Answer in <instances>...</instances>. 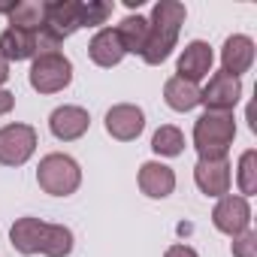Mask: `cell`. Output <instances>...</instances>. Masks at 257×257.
Wrapping results in <instances>:
<instances>
[{"label": "cell", "mask_w": 257, "mask_h": 257, "mask_svg": "<svg viewBox=\"0 0 257 257\" xmlns=\"http://www.w3.org/2000/svg\"><path fill=\"white\" fill-rule=\"evenodd\" d=\"M164 100H167V106L176 109V112H191L194 106H200V88H197L194 82L182 79V76H173V79H167V85H164Z\"/></svg>", "instance_id": "e0dca14e"}, {"label": "cell", "mask_w": 257, "mask_h": 257, "mask_svg": "<svg viewBox=\"0 0 257 257\" xmlns=\"http://www.w3.org/2000/svg\"><path fill=\"white\" fill-rule=\"evenodd\" d=\"M221 64H224V73H230L236 79L242 73H248L251 64H254V40L251 37H242V34L227 37V43L221 49Z\"/></svg>", "instance_id": "4fadbf2b"}, {"label": "cell", "mask_w": 257, "mask_h": 257, "mask_svg": "<svg viewBox=\"0 0 257 257\" xmlns=\"http://www.w3.org/2000/svg\"><path fill=\"white\" fill-rule=\"evenodd\" d=\"M43 25H46V0H22V4H16V10L10 13V28L40 34Z\"/></svg>", "instance_id": "ac0fdd59"}, {"label": "cell", "mask_w": 257, "mask_h": 257, "mask_svg": "<svg viewBox=\"0 0 257 257\" xmlns=\"http://www.w3.org/2000/svg\"><path fill=\"white\" fill-rule=\"evenodd\" d=\"M194 182L206 197H224L230 194V161H197L194 167Z\"/></svg>", "instance_id": "7c38bea8"}, {"label": "cell", "mask_w": 257, "mask_h": 257, "mask_svg": "<svg viewBox=\"0 0 257 257\" xmlns=\"http://www.w3.org/2000/svg\"><path fill=\"white\" fill-rule=\"evenodd\" d=\"M236 182H239V197H251L257 191V152L248 149L242 158H239V173H236Z\"/></svg>", "instance_id": "44dd1931"}, {"label": "cell", "mask_w": 257, "mask_h": 257, "mask_svg": "<svg viewBox=\"0 0 257 257\" xmlns=\"http://www.w3.org/2000/svg\"><path fill=\"white\" fill-rule=\"evenodd\" d=\"M176 188V173L167 167V164H158V161H149L140 167V191L152 200H164L170 197Z\"/></svg>", "instance_id": "5bb4252c"}, {"label": "cell", "mask_w": 257, "mask_h": 257, "mask_svg": "<svg viewBox=\"0 0 257 257\" xmlns=\"http://www.w3.org/2000/svg\"><path fill=\"white\" fill-rule=\"evenodd\" d=\"M152 149L161 158H176V155L185 152V134L179 131V127H173V124H164V127H158V134L152 137Z\"/></svg>", "instance_id": "ffe728a7"}, {"label": "cell", "mask_w": 257, "mask_h": 257, "mask_svg": "<svg viewBox=\"0 0 257 257\" xmlns=\"http://www.w3.org/2000/svg\"><path fill=\"white\" fill-rule=\"evenodd\" d=\"M185 19H188V10L179 0H161V4H155L152 22H149V40H146V49H143L146 64L158 67L173 55Z\"/></svg>", "instance_id": "7a4b0ae2"}, {"label": "cell", "mask_w": 257, "mask_h": 257, "mask_svg": "<svg viewBox=\"0 0 257 257\" xmlns=\"http://www.w3.org/2000/svg\"><path fill=\"white\" fill-rule=\"evenodd\" d=\"M0 58L4 61L37 58V34L19 31V28H7L4 34H0Z\"/></svg>", "instance_id": "2e32d148"}, {"label": "cell", "mask_w": 257, "mask_h": 257, "mask_svg": "<svg viewBox=\"0 0 257 257\" xmlns=\"http://www.w3.org/2000/svg\"><path fill=\"white\" fill-rule=\"evenodd\" d=\"M13 106H16V94H10V91H4V88H0V115L13 112Z\"/></svg>", "instance_id": "d4e9b609"}, {"label": "cell", "mask_w": 257, "mask_h": 257, "mask_svg": "<svg viewBox=\"0 0 257 257\" xmlns=\"http://www.w3.org/2000/svg\"><path fill=\"white\" fill-rule=\"evenodd\" d=\"M143 127H146V112L134 103H118L106 112V134L112 140L131 143L143 134Z\"/></svg>", "instance_id": "9c48e42d"}, {"label": "cell", "mask_w": 257, "mask_h": 257, "mask_svg": "<svg viewBox=\"0 0 257 257\" xmlns=\"http://www.w3.org/2000/svg\"><path fill=\"white\" fill-rule=\"evenodd\" d=\"M73 82V64L64 52L37 55L31 64V88L40 94H58Z\"/></svg>", "instance_id": "5b68a950"}, {"label": "cell", "mask_w": 257, "mask_h": 257, "mask_svg": "<svg viewBox=\"0 0 257 257\" xmlns=\"http://www.w3.org/2000/svg\"><path fill=\"white\" fill-rule=\"evenodd\" d=\"M109 16H112V4H106V0H88V4H82V28L106 25Z\"/></svg>", "instance_id": "7402d4cb"}, {"label": "cell", "mask_w": 257, "mask_h": 257, "mask_svg": "<svg viewBox=\"0 0 257 257\" xmlns=\"http://www.w3.org/2000/svg\"><path fill=\"white\" fill-rule=\"evenodd\" d=\"M37 152V131L31 124H7L0 127V164L22 167Z\"/></svg>", "instance_id": "8992f818"}, {"label": "cell", "mask_w": 257, "mask_h": 257, "mask_svg": "<svg viewBox=\"0 0 257 257\" xmlns=\"http://www.w3.org/2000/svg\"><path fill=\"white\" fill-rule=\"evenodd\" d=\"M10 242L19 254H46V257H67L73 251V230L64 224H46L40 218H19L10 227Z\"/></svg>", "instance_id": "6da1fadb"}, {"label": "cell", "mask_w": 257, "mask_h": 257, "mask_svg": "<svg viewBox=\"0 0 257 257\" xmlns=\"http://www.w3.org/2000/svg\"><path fill=\"white\" fill-rule=\"evenodd\" d=\"M37 182L52 197H70L82 185V170L70 155H46L37 167Z\"/></svg>", "instance_id": "277c9868"}, {"label": "cell", "mask_w": 257, "mask_h": 257, "mask_svg": "<svg viewBox=\"0 0 257 257\" xmlns=\"http://www.w3.org/2000/svg\"><path fill=\"white\" fill-rule=\"evenodd\" d=\"M236 137L233 112H206L194 124V149L200 152V161H221L227 158Z\"/></svg>", "instance_id": "3957f363"}, {"label": "cell", "mask_w": 257, "mask_h": 257, "mask_svg": "<svg viewBox=\"0 0 257 257\" xmlns=\"http://www.w3.org/2000/svg\"><path fill=\"white\" fill-rule=\"evenodd\" d=\"M88 55H91V61H94L97 67H115V64H121V58H124L127 52H124V46H121L115 28H103V31H97V34L91 37Z\"/></svg>", "instance_id": "9a60e30c"}, {"label": "cell", "mask_w": 257, "mask_h": 257, "mask_svg": "<svg viewBox=\"0 0 257 257\" xmlns=\"http://www.w3.org/2000/svg\"><path fill=\"white\" fill-rule=\"evenodd\" d=\"M164 257H200L191 245H173V248H167V254Z\"/></svg>", "instance_id": "cb8c5ba5"}, {"label": "cell", "mask_w": 257, "mask_h": 257, "mask_svg": "<svg viewBox=\"0 0 257 257\" xmlns=\"http://www.w3.org/2000/svg\"><path fill=\"white\" fill-rule=\"evenodd\" d=\"M212 64H215L212 46H209V43H203V40H194V43H188V46L182 49L176 73H179L182 79H188V82H194V85H197L200 79H206V76L212 73Z\"/></svg>", "instance_id": "8fae6325"}, {"label": "cell", "mask_w": 257, "mask_h": 257, "mask_svg": "<svg viewBox=\"0 0 257 257\" xmlns=\"http://www.w3.org/2000/svg\"><path fill=\"white\" fill-rule=\"evenodd\" d=\"M88 127H91V115H88V109H82V106H58V109L49 115V131H52L61 143H73V140L85 137Z\"/></svg>", "instance_id": "30bf717a"}, {"label": "cell", "mask_w": 257, "mask_h": 257, "mask_svg": "<svg viewBox=\"0 0 257 257\" xmlns=\"http://www.w3.org/2000/svg\"><path fill=\"white\" fill-rule=\"evenodd\" d=\"M212 224H215V230H221L227 236L245 233L248 224H251V206H248V200L239 197V194H224L218 200V206L212 209Z\"/></svg>", "instance_id": "ba28073f"}, {"label": "cell", "mask_w": 257, "mask_h": 257, "mask_svg": "<svg viewBox=\"0 0 257 257\" xmlns=\"http://www.w3.org/2000/svg\"><path fill=\"white\" fill-rule=\"evenodd\" d=\"M124 52H134V55H143L146 49V40H149V19L143 16H127L118 28H115Z\"/></svg>", "instance_id": "d6986e66"}, {"label": "cell", "mask_w": 257, "mask_h": 257, "mask_svg": "<svg viewBox=\"0 0 257 257\" xmlns=\"http://www.w3.org/2000/svg\"><path fill=\"white\" fill-rule=\"evenodd\" d=\"M10 79V61H4V58H0V85H4Z\"/></svg>", "instance_id": "484cf974"}, {"label": "cell", "mask_w": 257, "mask_h": 257, "mask_svg": "<svg viewBox=\"0 0 257 257\" xmlns=\"http://www.w3.org/2000/svg\"><path fill=\"white\" fill-rule=\"evenodd\" d=\"M239 97H242V82L224 70L209 76V85L200 91V103L206 106V112H233Z\"/></svg>", "instance_id": "52a82bcc"}, {"label": "cell", "mask_w": 257, "mask_h": 257, "mask_svg": "<svg viewBox=\"0 0 257 257\" xmlns=\"http://www.w3.org/2000/svg\"><path fill=\"white\" fill-rule=\"evenodd\" d=\"M233 257H257V233L245 230L239 236H233Z\"/></svg>", "instance_id": "603a6c76"}]
</instances>
